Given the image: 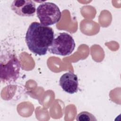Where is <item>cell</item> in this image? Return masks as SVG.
I'll return each mask as SVG.
<instances>
[{
  "instance_id": "277c9868",
  "label": "cell",
  "mask_w": 121,
  "mask_h": 121,
  "mask_svg": "<svg viewBox=\"0 0 121 121\" xmlns=\"http://www.w3.org/2000/svg\"><path fill=\"white\" fill-rule=\"evenodd\" d=\"M72 36L67 33H60L54 38L48 51L52 54L68 56L72 53L75 48Z\"/></svg>"
},
{
  "instance_id": "8992f818",
  "label": "cell",
  "mask_w": 121,
  "mask_h": 121,
  "mask_svg": "<svg viewBox=\"0 0 121 121\" xmlns=\"http://www.w3.org/2000/svg\"><path fill=\"white\" fill-rule=\"evenodd\" d=\"M59 85L65 92L73 94L78 89V80L77 75L69 71L63 74L60 78Z\"/></svg>"
},
{
  "instance_id": "5b68a950",
  "label": "cell",
  "mask_w": 121,
  "mask_h": 121,
  "mask_svg": "<svg viewBox=\"0 0 121 121\" xmlns=\"http://www.w3.org/2000/svg\"><path fill=\"white\" fill-rule=\"evenodd\" d=\"M11 9L21 17H32L35 12V4L30 0H15L10 5Z\"/></svg>"
},
{
  "instance_id": "52a82bcc",
  "label": "cell",
  "mask_w": 121,
  "mask_h": 121,
  "mask_svg": "<svg viewBox=\"0 0 121 121\" xmlns=\"http://www.w3.org/2000/svg\"><path fill=\"white\" fill-rule=\"evenodd\" d=\"M76 120L78 121H96L97 119L91 113L83 111L78 114Z\"/></svg>"
},
{
  "instance_id": "6da1fadb",
  "label": "cell",
  "mask_w": 121,
  "mask_h": 121,
  "mask_svg": "<svg viewBox=\"0 0 121 121\" xmlns=\"http://www.w3.org/2000/svg\"><path fill=\"white\" fill-rule=\"evenodd\" d=\"M54 38L52 28L37 22H33L27 30L25 41L32 52L42 56L46 54Z\"/></svg>"
},
{
  "instance_id": "3957f363",
  "label": "cell",
  "mask_w": 121,
  "mask_h": 121,
  "mask_svg": "<svg viewBox=\"0 0 121 121\" xmlns=\"http://www.w3.org/2000/svg\"><path fill=\"white\" fill-rule=\"evenodd\" d=\"M36 14L41 24L45 26L55 24L61 17V13L58 6L50 2L41 3L37 8Z\"/></svg>"
},
{
  "instance_id": "7a4b0ae2",
  "label": "cell",
  "mask_w": 121,
  "mask_h": 121,
  "mask_svg": "<svg viewBox=\"0 0 121 121\" xmlns=\"http://www.w3.org/2000/svg\"><path fill=\"white\" fill-rule=\"evenodd\" d=\"M21 66L19 60L13 53L1 55L0 70L1 81L5 84L15 82L18 78Z\"/></svg>"
}]
</instances>
